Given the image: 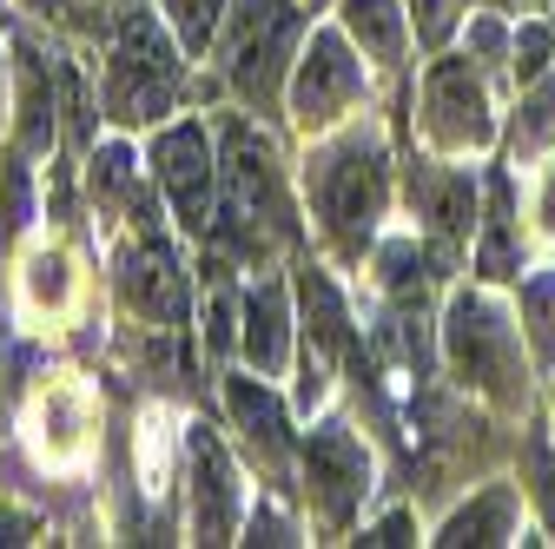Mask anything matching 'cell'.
<instances>
[{
    "label": "cell",
    "instance_id": "1",
    "mask_svg": "<svg viewBox=\"0 0 555 549\" xmlns=\"http://www.w3.org/2000/svg\"><path fill=\"white\" fill-rule=\"evenodd\" d=\"M298 239L285 173H278V146L258 132L251 113L219 119V213H212V245L232 252L238 265H271Z\"/></svg>",
    "mask_w": 555,
    "mask_h": 549
},
{
    "label": "cell",
    "instance_id": "2",
    "mask_svg": "<svg viewBox=\"0 0 555 549\" xmlns=\"http://www.w3.org/2000/svg\"><path fill=\"white\" fill-rule=\"evenodd\" d=\"M305 199L337 258H364L384 213V140L377 126H331L305 159Z\"/></svg>",
    "mask_w": 555,
    "mask_h": 549
},
{
    "label": "cell",
    "instance_id": "3",
    "mask_svg": "<svg viewBox=\"0 0 555 549\" xmlns=\"http://www.w3.org/2000/svg\"><path fill=\"white\" fill-rule=\"evenodd\" d=\"M179 34L159 27L153 8H126L106 27V60H100V113L113 126H153L172 119V106L185 100V60L172 47Z\"/></svg>",
    "mask_w": 555,
    "mask_h": 549
},
{
    "label": "cell",
    "instance_id": "4",
    "mask_svg": "<svg viewBox=\"0 0 555 549\" xmlns=\"http://www.w3.org/2000/svg\"><path fill=\"white\" fill-rule=\"evenodd\" d=\"M219 80L238 93L245 113H278L292 87V66L305 47V8L298 0H232L219 27Z\"/></svg>",
    "mask_w": 555,
    "mask_h": 549
},
{
    "label": "cell",
    "instance_id": "5",
    "mask_svg": "<svg viewBox=\"0 0 555 549\" xmlns=\"http://www.w3.org/2000/svg\"><path fill=\"white\" fill-rule=\"evenodd\" d=\"M443 358L450 371L490 397L496 410H516L529 397V365H522V337L509 324V311L482 292H456L450 311H443Z\"/></svg>",
    "mask_w": 555,
    "mask_h": 549
},
{
    "label": "cell",
    "instance_id": "6",
    "mask_svg": "<svg viewBox=\"0 0 555 549\" xmlns=\"http://www.w3.org/2000/svg\"><path fill=\"white\" fill-rule=\"evenodd\" d=\"M364 87H371V74L358 60V40L344 27H311L298 47V66H292V87H285L292 126L305 140H318V132L344 126V113L364 100Z\"/></svg>",
    "mask_w": 555,
    "mask_h": 549
},
{
    "label": "cell",
    "instance_id": "7",
    "mask_svg": "<svg viewBox=\"0 0 555 549\" xmlns=\"http://www.w3.org/2000/svg\"><path fill=\"white\" fill-rule=\"evenodd\" d=\"M153 179L172 199V219L192 239H212V213H219V132L205 119H172L153 132Z\"/></svg>",
    "mask_w": 555,
    "mask_h": 549
},
{
    "label": "cell",
    "instance_id": "8",
    "mask_svg": "<svg viewBox=\"0 0 555 549\" xmlns=\"http://www.w3.org/2000/svg\"><path fill=\"white\" fill-rule=\"evenodd\" d=\"M298 470H305V503L318 529H344L358 516V503L371 497V450L351 424H311V437L298 444Z\"/></svg>",
    "mask_w": 555,
    "mask_h": 549
},
{
    "label": "cell",
    "instance_id": "9",
    "mask_svg": "<svg viewBox=\"0 0 555 549\" xmlns=\"http://www.w3.org/2000/svg\"><path fill=\"white\" fill-rule=\"evenodd\" d=\"M251 497L238 484V463L212 431H185V516H192V542H232L245 523Z\"/></svg>",
    "mask_w": 555,
    "mask_h": 549
},
{
    "label": "cell",
    "instance_id": "10",
    "mask_svg": "<svg viewBox=\"0 0 555 549\" xmlns=\"http://www.w3.org/2000/svg\"><path fill=\"white\" fill-rule=\"evenodd\" d=\"M424 132L437 153H482L496 140V113L469 60H437L424 74Z\"/></svg>",
    "mask_w": 555,
    "mask_h": 549
},
{
    "label": "cell",
    "instance_id": "11",
    "mask_svg": "<svg viewBox=\"0 0 555 549\" xmlns=\"http://www.w3.org/2000/svg\"><path fill=\"white\" fill-rule=\"evenodd\" d=\"M27 444L47 470H87L93 444H100V410L87 378H47L27 404Z\"/></svg>",
    "mask_w": 555,
    "mask_h": 549
},
{
    "label": "cell",
    "instance_id": "12",
    "mask_svg": "<svg viewBox=\"0 0 555 549\" xmlns=\"http://www.w3.org/2000/svg\"><path fill=\"white\" fill-rule=\"evenodd\" d=\"M225 418H232L251 470L278 484V476L292 470V418H285V397L271 391L264 371L258 378H225Z\"/></svg>",
    "mask_w": 555,
    "mask_h": 549
},
{
    "label": "cell",
    "instance_id": "13",
    "mask_svg": "<svg viewBox=\"0 0 555 549\" xmlns=\"http://www.w3.org/2000/svg\"><path fill=\"white\" fill-rule=\"evenodd\" d=\"M305 365H298V410H318L331 397V365L344 352V298L324 271H305Z\"/></svg>",
    "mask_w": 555,
    "mask_h": 549
},
{
    "label": "cell",
    "instance_id": "14",
    "mask_svg": "<svg viewBox=\"0 0 555 549\" xmlns=\"http://www.w3.org/2000/svg\"><path fill=\"white\" fill-rule=\"evenodd\" d=\"M238 352L251 371L264 378H285L292 365V298L278 279H251L238 298Z\"/></svg>",
    "mask_w": 555,
    "mask_h": 549
},
{
    "label": "cell",
    "instance_id": "15",
    "mask_svg": "<svg viewBox=\"0 0 555 549\" xmlns=\"http://www.w3.org/2000/svg\"><path fill=\"white\" fill-rule=\"evenodd\" d=\"M60 132V100H53V66L34 40H14V146L27 159L53 153Z\"/></svg>",
    "mask_w": 555,
    "mask_h": 549
},
{
    "label": "cell",
    "instance_id": "16",
    "mask_svg": "<svg viewBox=\"0 0 555 549\" xmlns=\"http://www.w3.org/2000/svg\"><path fill=\"white\" fill-rule=\"evenodd\" d=\"M410 205H416V219H424V232L443 252H456L476 226V179L450 173V166H416L410 173Z\"/></svg>",
    "mask_w": 555,
    "mask_h": 549
},
{
    "label": "cell",
    "instance_id": "17",
    "mask_svg": "<svg viewBox=\"0 0 555 549\" xmlns=\"http://www.w3.org/2000/svg\"><path fill=\"white\" fill-rule=\"evenodd\" d=\"M74 305H80V265H74V252H66V245H34L21 258V311L34 324H53Z\"/></svg>",
    "mask_w": 555,
    "mask_h": 549
},
{
    "label": "cell",
    "instance_id": "18",
    "mask_svg": "<svg viewBox=\"0 0 555 549\" xmlns=\"http://www.w3.org/2000/svg\"><path fill=\"white\" fill-rule=\"evenodd\" d=\"M482 239H476V271L482 279H509L522 265V239H516V186L509 173H490V192H482Z\"/></svg>",
    "mask_w": 555,
    "mask_h": 549
},
{
    "label": "cell",
    "instance_id": "19",
    "mask_svg": "<svg viewBox=\"0 0 555 549\" xmlns=\"http://www.w3.org/2000/svg\"><path fill=\"white\" fill-rule=\"evenodd\" d=\"M337 14H344V34L358 40L364 60L403 66V53H410V21H403L397 0H337Z\"/></svg>",
    "mask_w": 555,
    "mask_h": 549
},
{
    "label": "cell",
    "instance_id": "20",
    "mask_svg": "<svg viewBox=\"0 0 555 549\" xmlns=\"http://www.w3.org/2000/svg\"><path fill=\"white\" fill-rule=\"evenodd\" d=\"M132 457H139V490H146V503L172 497V476H179V431H172V410H166V404L139 410Z\"/></svg>",
    "mask_w": 555,
    "mask_h": 549
},
{
    "label": "cell",
    "instance_id": "21",
    "mask_svg": "<svg viewBox=\"0 0 555 549\" xmlns=\"http://www.w3.org/2000/svg\"><path fill=\"white\" fill-rule=\"evenodd\" d=\"M87 192H93V205H100V213H139V153L119 140V132L93 146Z\"/></svg>",
    "mask_w": 555,
    "mask_h": 549
},
{
    "label": "cell",
    "instance_id": "22",
    "mask_svg": "<svg viewBox=\"0 0 555 549\" xmlns=\"http://www.w3.org/2000/svg\"><path fill=\"white\" fill-rule=\"evenodd\" d=\"M437 542H516V490L509 484H490L476 503H463Z\"/></svg>",
    "mask_w": 555,
    "mask_h": 549
},
{
    "label": "cell",
    "instance_id": "23",
    "mask_svg": "<svg viewBox=\"0 0 555 549\" xmlns=\"http://www.w3.org/2000/svg\"><path fill=\"white\" fill-rule=\"evenodd\" d=\"M40 199H34V173H27V153H0V258H8V245L34 226Z\"/></svg>",
    "mask_w": 555,
    "mask_h": 549
},
{
    "label": "cell",
    "instance_id": "24",
    "mask_svg": "<svg viewBox=\"0 0 555 549\" xmlns=\"http://www.w3.org/2000/svg\"><path fill=\"white\" fill-rule=\"evenodd\" d=\"M166 8V21H172V34H179V47L185 53H205L219 40V27H225V8L232 0H159Z\"/></svg>",
    "mask_w": 555,
    "mask_h": 549
},
{
    "label": "cell",
    "instance_id": "25",
    "mask_svg": "<svg viewBox=\"0 0 555 549\" xmlns=\"http://www.w3.org/2000/svg\"><path fill=\"white\" fill-rule=\"evenodd\" d=\"M542 146H555V74H542L516 113V153H542Z\"/></svg>",
    "mask_w": 555,
    "mask_h": 549
},
{
    "label": "cell",
    "instance_id": "26",
    "mask_svg": "<svg viewBox=\"0 0 555 549\" xmlns=\"http://www.w3.org/2000/svg\"><path fill=\"white\" fill-rule=\"evenodd\" d=\"M522 324H529V345L548 358L555 352V271H529L522 279Z\"/></svg>",
    "mask_w": 555,
    "mask_h": 549
},
{
    "label": "cell",
    "instance_id": "27",
    "mask_svg": "<svg viewBox=\"0 0 555 549\" xmlns=\"http://www.w3.org/2000/svg\"><path fill=\"white\" fill-rule=\"evenodd\" d=\"M377 279L390 298H424V252H416L410 239H390L377 252Z\"/></svg>",
    "mask_w": 555,
    "mask_h": 549
},
{
    "label": "cell",
    "instance_id": "28",
    "mask_svg": "<svg viewBox=\"0 0 555 549\" xmlns=\"http://www.w3.org/2000/svg\"><path fill=\"white\" fill-rule=\"evenodd\" d=\"M27 14H40V21H53V27H66V34H106V8L100 0H21Z\"/></svg>",
    "mask_w": 555,
    "mask_h": 549
},
{
    "label": "cell",
    "instance_id": "29",
    "mask_svg": "<svg viewBox=\"0 0 555 549\" xmlns=\"http://www.w3.org/2000/svg\"><path fill=\"white\" fill-rule=\"evenodd\" d=\"M245 542H305V523L292 510H278V497H258L245 510Z\"/></svg>",
    "mask_w": 555,
    "mask_h": 549
},
{
    "label": "cell",
    "instance_id": "30",
    "mask_svg": "<svg viewBox=\"0 0 555 549\" xmlns=\"http://www.w3.org/2000/svg\"><path fill=\"white\" fill-rule=\"evenodd\" d=\"M522 470H529V497H535V510H542V523H548V536H555V450H548L542 437H529Z\"/></svg>",
    "mask_w": 555,
    "mask_h": 549
},
{
    "label": "cell",
    "instance_id": "31",
    "mask_svg": "<svg viewBox=\"0 0 555 549\" xmlns=\"http://www.w3.org/2000/svg\"><path fill=\"white\" fill-rule=\"evenodd\" d=\"M548 47H555V34H548V27H522V40H516V66H522V80H542Z\"/></svg>",
    "mask_w": 555,
    "mask_h": 549
},
{
    "label": "cell",
    "instance_id": "32",
    "mask_svg": "<svg viewBox=\"0 0 555 549\" xmlns=\"http://www.w3.org/2000/svg\"><path fill=\"white\" fill-rule=\"evenodd\" d=\"M40 536H47V523H40L34 510L0 503V542H8V549H14V542H40Z\"/></svg>",
    "mask_w": 555,
    "mask_h": 549
},
{
    "label": "cell",
    "instance_id": "33",
    "mask_svg": "<svg viewBox=\"0 0 555 549\" xmlns=\"http://www.w3.org/2000/svg\"><path fill=\"white\" fill-rule=\"evenodd\" d=\"M469 53H482V66H496L503 53H509V34H503V21H469Z\"/></svg>",
    "mask_w": 555,
    "mask_h": 549
},
{
    "label": "cell",
    "instance_id": "34",
    "mask_svg": "<svg viewBox=\"0 0 555 549\" xmlns=\"http://www.w3.org/2000/svg\"><path fill=\"white\" fill-rule=\"evenodd\" d=\"M410 536H416V516H410V510H397V516H384V523L364 529V542H377V549H384V542H410Z\"/></svg>",
    "mask_w": 555,
    "mask_h": 549
},
{
    "label": "cell",
    "instance_id": "35",
    "mask_svg": "<svg viewBox=\"0 0 555 549\" xmlns=\"http://www.w3.org/2000/svg\"><path fill=\"white\" fill-rule=\"evenodd\" d=\"M535 219H542V232L555 239V166L542 173V199H535Z\"/></svg>",
    "mask_w": 555,
    "mask_h": 549
},
{
    "label": "cell",
    "instance_id": "36",
    "mask_svg": "<svg viewBox=\"0 0 555 549\" xmlns=\"http://www.w3.org/2000/svg\"><path fill=\"white\" fill-rule=\"evenodd\" d=\"M8 66H14V60H8V47H0V119H8V106H14V100H8Z\"/></svg>",
    "mask_w": 555,
    "mask_h": 549
},
{
    "label": "cell",
    "instance_id": "37",
    "mask_svg": "<svg viewBox=\"0 0 555 549\" xmlns=\"http://www.w3.org/2000/svg\"><path fill=\"white\" fill-rule=\"evenodd\" d=\"M522 8H548V0H522Z\"/></svg>",
    "mask_w": 555,
    "mask_h": 549
}]
</instances>
